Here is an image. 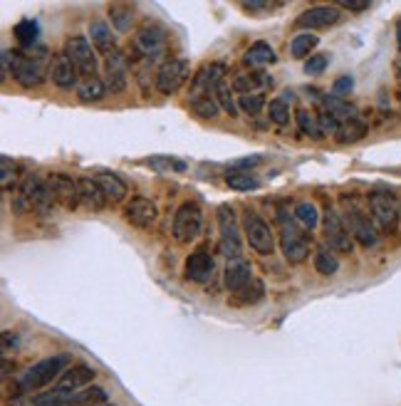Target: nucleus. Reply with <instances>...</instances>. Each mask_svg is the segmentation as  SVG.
Wrapping results in <instances>:
<instances>
[{"instance_id":"29","label":"nucleus","mask_w":401,"mask_h":406,"mask_svg":"<svg viewBox=\"0 0 401 406\" xmlns=\"http://www.w3.org/2000/svg\"><path fill=\"white\" fill-rule=\"evenodd\" d=\"M134 6H126V3H114L109 6V17H112V25L119 33H129L131 25H134Z\"/></svg>"},{"instance_id":"14","label":"nucleus","mask_w":401,"mask_h":406,"mask_svg":"<svg viewBox=\"0 0 401 406\" xmlns=\"http://www.w3.org/2000/svg\"><path fill=\"white\" fill-rule=\"evenodd\" d=\"M312 248V238H307L302 231H297L295 226H283V236H280V250H283L285 260L293 263V266H300L305 263L307 255H310Z\"/></svg>"},{"instance_id":"3","label":"nucleus","mask_w":401,"mask_h":406,"mask_svg":"<svg viewBox=\"0 0 401 406\" xmlns=\"http://www.w3.org/2000/svg\"><path fill=\"white\" fill-rule=\"evenodd\" d=\"M72 367V357L69 355H52L45 357V359L35 362L33 367L25 369V374L20 377V389L23 391H35L42 389L47 384H52L55 379L63 377L67 369Z\"/></svg>"},{"instance_id":"32","label":"nucleus","mask_w":401,"mask_h":406,"mask_svg":"<svg viewBox=\"0 0 401 406\" xmlns=\"http://www.w3.org/2000/svg\"><path fill=\"white\" fill-rule=\"evenodd\" d=\"M13 35H15V40L20 42L23 50H30V47H35V42H38L40 28L35 20H20V23L13 28Z\"/></svg>"},{"instance_id":"42","label":"nucleus","mask_w":401,"mask_h":406,"mask_svg":"<svg viewBox=\"0 0 401 406\" xmlns=\"http://www.w3.org/2000/svg\"><path fill=\"white\" fill-rule=\"evenodd\" d=\"M265 107V97L263 95H240L238 97V109L248 117H258Z\"/></svg>"},{"instance_id":"16","label":"nucleus","mask_w":401,"mask_h":406,"mask_svg":"<svg viewBox=\"0 0 401 406\" xmlns=\"http://www.w3.org/2000/svg\"><path fill=\"white\" fill-rule=\"evenodd\" d=\"M223 77H226V65H220V63L204 65V67L193 74L188 97H191V99L193 97H215V87L223 82Z\"/></svg>"},{"instance_id":"21","label":"nucleus","mask_w":401,"mask_h":406,"mask_svg":"<svg viewBox=\"0 0 401 406\" xmlns=\"http://www.w3.org/2000/svg\"><path fill=\"white\" fill-rule=\"evenodd\" d=\"M97 372L90 367V364H72L63 377L57 379V387L55 389L60 391H69V394H77V391L87 389L92 382H95Z\"/></svg>"},{"instance_id":"9","label":"nucleus","mask_w":401,"mask_h":406,"mask_svg":"<svg viewBox=\"0 0 401 406\" xmlns=\"http://www.w3.org/2000/svg\"><path fill=\"white\" fill-rule=\"evenodd\" d=\"M218 228H220V253L228 260H243V241H240V228H238L236 211L233 206H220L218 209Z\"/></svg>"},{"instance_id":"51","label":"nucleus","mask_w":401,"mask_h":406,"mask_svg":"<svg viewBox=\"0 0 401 406\" xmlns=\"http://www.w3.org/2000/svg\"><path fill=\"white\" fill-rule=\"evenodd\" d=\"M396 45H399V52H401V17L399 23H396Z\"/></svg>"},{"instance_id":"6","label":"nucleus","mask_w":401,"mask_h":406,"mask_svg":"<svg viewBox=\"0 0 401 406\" xmlns=\"http://www.w3.org/2000/svg\"><path fill=\"white\" fill-rule=\"evenodd\" d=\"M191 77V63L186 57H171L154 74V85H156L158 95L171 97L186 85V79Z\"/></svg>"},{"instance_id":"26","label":"nucleus","mask_w":401,"mask_h":406,"mask_svg":"<svg viewBox=\"0 0 401 406\" xmlns=\"http://www.w3.org/2000/svg\"><path fill=\"white\" fill-rule=\"evenodd\" d=\"M90 38H92L95 50L104 52V55L117 50V38L112 35V28H109L104 20H95V23H90Z\"/></svg>"},{"instance_id":"10","label":"nucleus","mask_w":401,"mask_h":406,"mask_svg":"<svg viewBox=\"0 0 401 406\" xmlns=\"http://www.w3.org/2000/svg\"><path fill=\"white\" fill-rule=\"evenodd\" d=\"M204 231V209L193 201H186L179 206L174 213V238L179 243L196 241Z\"/></svg>"},{"instance_id":"31","label":"nucleus","mask_w":401,"mask_h":406,"mask_svg":"<svg viewBox=\"0 0 401 406\" xmlns=\"http://www.w3.org/2000/svg\"><path fill=\"white\" fill-rule=\"evenodd\" d=\"M364 134H367V122L359 117H352V119H347V122H342V127H339V131H337V139L342 141V144H352V141L362 139Z\"/></svg>"},{"instance_id":"25","label":"nucleus","mask_w":401,"mask_h":406,"mask_svg":"<svg viewBox=\"0 0 401 406\" xmlns=\"http://www.w3.org/2000/svg\"><path fill=\"white\" fill-rule=\"evenodd\" d=\"M77 181H79V196H82V203L92 211H102L104 206H107V196L102 193L99 184H97L95 179H90V176H82V179H77Z\"/></svg>"},{"instance_id":"41","label":"nucleus","mask_w":401,"mask_h":406,"mask_svg":"<svg viewBox=\"0 0 401 406\" xmlns=\"http://www.w3.org/2000/svg\"><path fill=\"white\" fill-rule=\"evenodd\" d=\"M0 184H3V191H13L17 184V164L10 161V156L0 159Z\"/></svg>"},{"instance_id":"7","label":"nucleus","mask_w":401,"mask_h":406,"mask_svg":"<svg viewBox=\"0 0 401 406\" xmlns=\"http://www.w3.org/2000/svg\"><path fill=\"white\" fill-rule=\"evenodd\" d=\"M63 52L67 55V60L79 70V74H87V77H95L97 70H99V60H97V50L92 45V40L85 35H69L65 40Z\"/></svg>"},{"instance_id":"45","label":"nucleus","mask_w":401,"mask_h":406,"mask_svg":"<svg viewBox=\"0 0 401 406\" xmlns=\"http://www.w3.org/2000/svg\"><path fill=\"white\" fill-rule=\"evenodd\" d=\"M327 65H329V55H312V57H307L305 72L315 77V74H322L325 70H327Z\"/></svg>"},{"instance_id":"36","label":"nucleus","mask_w":401,"mask_h":406,"mask_svg":"<svg viewBox=\"0 0 401 406\" xmlns=\"http://www.w3.org/2000/svg\"><path fill=\"white\" fill-rule=\"evenodd\" d=\"M215 102H218L220 112L231 114V117H238V112H240V109H238V99L233 97L231 85H228L226 79H223V82L215 87Z\"/></svg>"},{"instance_id":"49","label":"nucleus","mask_w":401,"mask_h":406,"mask_svg":"<svg viewBox=\"0 0 401 406\" xmlns=\"http://www.w3.org/2000/svg\"><path fill=\"white\" fill-rule=\"evenodd\" d=\"M255 164H260V159H258V156H253V159H245V161H238L236 166H240V169H243V166H255Z\"/></svg>"},{"instance_id":"2","label":"nucleus","mask_w":401,"mask_h":406,"mask_svg":"<svg viewBox=\"0 0 401 406\" xmlns=\"http://www.w3.org/2000/svg\"><path fill=\"white\" fill-rule=\"evenodd\" d=\"M55 196H52L50 186L45 179L30 174L28 179L20 184V193L13 201V209L17 213H28V211H38L40 216H50V211L55 209Z\"/></svg>"},{"instance_id":"19","label":"nucleus","mask_w":401,"mask_h":406,"mask_svg":"<svg viewBox=\"0 0 401 406\" xmlns=\"http://www.w3.org/2000/svg\"><path fill=\"white\" fill-rule=\"evenodd\" d=\"M47 74H50L52 85L60 87V90L79 87V70L69 63L65 52H55V55L50 57V70H47Z\"/></svg>"},{"instance_id":"12","label":"nucleus","mask_w":401,"mask_h":406,"mask_svg":"<svg viewBox=\"0 0 401 406\" xmlns=\"http://www.w3.org/2000/svg\"><path fill=\"white\" fill-rule=\"evenodd\" d=\"M134 50L136 55L147 57V60L164 57L166 50H169V33L164 28H158V25H144L134 35Z\"/></svg>"},{"instance_id":"44","label":"nucleus","mask_w":401,"mask_h":406,"mask_svg":"<svg viewBox=\"0 0 401 406\" xmlns=\"http://www.w3.org/2000/svg\"><path fill=\"white\" fill-rule=\"evenodd\" d=\"M268 119L275 127H285L290 122V104H285L283 99H272L268 107Z\"/></svg>"},{"instance_id":"13","label":"nucleus","mask_w":401,"mask_h":406,"mask_svg":"<svg viewBox=\"0 0 401 406\" xmlns=\"http://www.w3.org/2000/svg\"><path fill=\"white\" fill-rule=\"evenodd\" d=\"M104 85L112 95H122L129 87V57L119 50L104 55Z\"/></svg>"},{"instance_id":"24","label":"nucleus","mask_w":401,"mask_h":406,"mask_svg":"<svg viewBox=\"0 0 401 406\" xmlns=\"http://www.w3.org/2000/svg\"><path fill=\"white\" fill-rule=\"evenodd\" d=\"M223 280H226V288L236 295V293H240L245 285L253 282V268H250L245 260H233V263H228Z\"/></svg>"},{"instance_id":"27","label":"nucleus","mask_w":401,"mask_h":406,"mask_svg":"<svg viewBox=\"0 0 401 406\" xmlns=\"http://www.w3.org/2000/svg\"><path fill=\"white\" fill-rule=\"evenodd\" d=\"M104 95H107V85H104V79L102 77H85L82 82H79V87H77V97L82 102H99V99H104Z\"/></svg>"},{"instance_id":"38","label":"nucleus","mask_w":401,"mask_h":406,"mask_svg":"<svg viewBox=\"0 0 401 406\" xmlns=\"http://www.w3.org/2000/svg\"><path fill=\"white\" fill-rule=\"evenodd\" d=\"M107 389H102V387H87V389L77 391L74 394V399H77V406H104L107 404Z\"/></svg>"},{"instance_id":"33","label":"nucleus","mask_w":401,"mask_h":406,"mask_svg":"<svg viewBox=\"0 0 401 406\" xmlns=\"http://www.w3.org/2000/svg\"><path fill=\"white\" fill-rule=\"evenodd\" d=\"M295 122H297L300 131L305 136H312V139H322V129H320V119L310 112V109H297L295 112Z\"/></svg>"},{"instance_id":"50","label":"nucleus","mask_w":401,"mask_h":406,"mask_svg":"<svg viewBox=\"0 0 401 406\" xmlns=\"http://www.w3.org/2000/svg\"><path fill=\"white\" fill-rule=\"evenodd\" d=\"M280 99H283V102H285V104H288V102H290V104H293V102H295V92L285 90V92H283V97H280Z\"/></svg>"},{"instance_id":"15","label":"nucleus","mask_w":401,"mask_h":406,"mask_svg":"<svg viewBox=\"0 0 401 406\" xmlns=\"http://www.w3.org/2000/svg\"><path fill=\"white\" fill-rule=\"evenodd\" d=\"M124 220L129 226L142 228V231H149L158 220V209L156 203L147 196H134L131 201L124 203Z\"/></svg>"},{"instance_id":"11","label":"nucleus","mask_w":401,"mask_h":406,"mask_svg":"<svg viewBox=\"0 0 401 406\" xmlns=\"http://www.w3.org/2000/svg\"><path fill=\"white\" fill-rule=\"evenodd\" d=\"M322 226H325V241H327L329 250H334V253H345V255L354 250V238H352V233H350V228H347L342 213H337L332 206L325 209Z\"/></svg>"},{"instance_id":"20","label":"nucleus","mask_w":401,"mask_h":406,"mask_svg":"<svg viewBox=\"0 0 401 406\" xmlns=\"http://www.w3.org/2000/svg\"><path fill=\"white\" fill-rule=\"evenodd\" d=\"M213 270H215V260L206 248L193 250L186 258V263H183V275L191 282H206L213 275Z\"/></svg>"},{"instance_id":"1","label":"nucleus","mask_w":401,"mask_h":406,"mask_svg":"<svg viewBox=\"0 0 401 406\" xmlns=\"http://www.w3.org/2000/svg\"><path fill=\"white\" fill-rule=\"evenodd\" d=\"M13 77L25 90H35L50 74L42 67V60L33 57L30 50H6L3 52V79Z\"/></svg>"},{"instance_id":"35","label":"nucleus","mask_w":401,"mask_h":406,"mask_svg":"<svg viewBox=\"0 0 401 406\" xmlns=\"http://www.w3.org/2000/svg\"><path fill=\"white\" fill-rule=\"evenodd\" d=\"M315 270L320 273V275L329 277L334 275V273L339 270V258L334 255V250L329 248H320L315 253Z\"/></svg>"},{"instance_id":"23","label":"nucleus","mask_w":401,"mask_h":406,"mask_svg":"<svg viewBox=\"0 0 401 406\" xmlns=\"http://www.w3.org/2000/svg\"><path fill=\"white\" fill-rule=\"evenodd\" d=\"M92 179L99 184V188H102V193L107 196V201L112 203H122L126 198V193H129V188H126V184L122 179H119L114 171H97V176H92Z\"/></svg>"},{"instance_id":"5","label":"nucleus","mask_w":401,"mask_h":406,"mask_svg":"<svg viewBox=\"0 0 401 406\" xmlns=\"http://www.w3.org/2000/svg\"><path fill=\"white\" fill-rule=\"evenodd\" d=\"M342 206H345V218L347 228H350L352 238H354L359 245L364 248H374L379 243V231H377V223H374L372 216H367V211L354 201V198H342Z\"/></svg>"},{"instance_id":"52","label":"nucleus","mask_w":401,"mask_h":406,"mask_svg":"<svg viewBox=\"0 0 401 406\" xmlns=\"http://www.w3.org/2000/svg\"><path fill=\"white\" fill-rule=\"evenodd\" d=\"M399 104H401V90H399Z\"/></svg>"},{"instance_id":"8","label":"nucleus","mask_w":401,"mask_h":406,"mask_svg":"<svg viewBox=\"0 0 401 406\" xmlns=\"http://www.w3.org/2000/svg\"><path fill=\"white\" fill-rule=\"evenodd\" d=\"M243 236L250 243V248L260 255H272L275 250V233H272L270 223L260 218L255 211H243Z\"/></svg>"},{"instance_id":"47","label":"nucleus","mask_w":401,"mask_h":406,"mask_svg":"<svg viewBox=\"0 0 401 406\" xmlns=\"http://www.w3.org/2000/svg\"><path fill=\"white\" fill-rule=\"evenodd\" d=\"M352 87H354V79H352L350 74H345V77H339L337 82H334V95H345Z\"/></svg>"},{"instance_id":"40","label":"nucleus","mask_w":401,"mask_h":406,"mask_svg":"<svg viewBox=\"0 0 401 406\" xmlns=\"http://www.w3.org/2000/svg\"><path fill=\"white\" fill-rule=\"evenodd\" d=\"M295 218H297L307 231H312V228H317V223H320V211H317L315 203L302 201V203H297V209H295Z\"/></svg>"},{"instance_id":"48","label":"nucleus","mask_w":401,"mask_h":406,"mask_svg":"<svg viewBox=\"0 0 401 406\" xmlns=\"http://www.w3.org/2000/svg\"><path fill=\"white\" fill-rule=\"evenodd\" d=\"M339 10H350V13H362V10H369V3H352V0H342L337 3Z\"/></svg>"},{"instance_id":"43","label":"nucleus","mask_w":401,"mask_h":406,"mask_svg":"<svg viewBox=\"0 0 401 406\" xmlns=\"http://www.w3.org/2000/svg\"><path fill=\"white\" fill-rule=\"evenodd\" d=\"M263 295H265V290H263V282H258V280H253L250 285H245L240 293H236V302L238 304H255V302H260L263 300Z\"/></svg>"},{"instance_id":"53","label":"nucleus","mask_w":401,"mask_h":406,"mask_svg":"<svg viewBox=\"0 0 401 406\" xmlns=\"http://www.w3.org/2000/svg\"><path fill=\"white\" fill-rule=\"evenodd\" d=\"M104 406H107V404H104Z\"/></svg>"},{"instance_id":"18","label":"nucleus","mask_w":401,"mask_h":406,"mask_svg":"<svg viewBox=\"0 0 401 406\" xmlns=\"http://www.w3.org/2000/svg\"><path fill=\"white\" fill-rule=\"evenodd\" d=\"M47 186H50L52 196H55L57 203H63L65 209H77L82 203V196H79V181L72 179L67 174H50L47 176Z\"/></svg>"},{"instance_id":"39","label":"nucleus","mask_w":401,"mask_h":406,"mask_svg":"<svg viewBox=\"0 0 401 406\" xmlns=\"http://www.w3.org/2000/svg\"><path fill=\"white\" fill-rule=\"evenodd\" d=\"M188 104H191L193 114H198V117L204 119H215L220 112L215 97H193V99H188Z\"/></svg>"},{"instance_id":"46","label":"nucleus","mask_w":401,"mask_h":406,"mask_svg":"<svg viewBox=\"0 0 401 406\" xmlns=\"http://www.w3.org/2000/svg\"><path fill=\"white\" fill-rule=\"evenodd\" d=\"M240 8H243L245 13H250V15H260V13H270L275 10V3H258V0H253V3H240Z\"/></svg>"},{"instance_id":"37","label":"nucleus","mask_w":401,"mask_h":406,"mask_svg":"<svg viewBox=\"0 0 401 406\" xmlns=\"http://www.w3.org/2000/svg\"><path fill=\"white\" fill-rule=\"evenodd\" d=\"M320 45V38L312 33H300L297 38H293L290 42V55L293 57H310V52Z\"/></svg>"},{"instance_id":"34","label":"nucleus","mask_w":401,"mask_h":406,"mask_svg":"<svg viewBox=\"0 0 401 406\" xmlns=\"http://www.w3.org/2000/svg\"><path fill=\"white\" fill-rule=\"evenodd\" d=\"M33 406H77V399H74V394H69V391L52 389V391H45V394L35 396Z\"/></svg>"},{"instance_id":"22","label":"nucleus","mask_w":401,"mask_h":406,"mask_svg":"<svg viewBox=\"0 0 401 406\" xmlns=\"http://www.w3.org/2000/svg\"><path fill=\"white\" fill-rule=\"evenodd\" d=\"M263 87H272V77L265 74L263 70H250V72H240L233 79V90L240 95H260Z\"/></svg>"},{"instance_id":"17","label":"nucleus","mask_w":401,"mask_h":406,"mask_svg":"<svg viewBox=\"0 0 401 406\" xmlns=\"http://www.w3.org/2000/svg\"><path fill=\"white\" fill-rule=\"evenodd\" d=\"M339 20H342V10L337 6H315L300 13L295 25L305 30H322L337 25Z\"/></svg>"},{"instance_id":"4","label":"nucleus","mask_w":401,"mask_h":406,"mask_svg":"<svg viewBox=\"0 0 401 406\" xmlns=\"http://www.w3.org/2000/svg\"><path fill=\"white\" fill-rule=\"evenodd\" d=\"M369 211H372V218L377 223V228H382L384 233H394L399 226L401 218V203L399 196L389 188L379 186L369 191Z\"/></svg>"},{"instance_id":"30","label":"nucleus","mask_w":401,"mask_h":406,"mask_svg":"<svg viewBox=\"0 0 401 406\" xmlns=\"http://www.w3.org/2000/svg\"><path fill=\"white\" fill-rule=\"evenodd\" d=\"M226 184L233 188V191H258L260 188V181L255 179V174H250V171H240V169L228 171Z\"/></svg>"},{"instance_id":"28","label":"nucleus","mask_w":401,"mask_h":406,"mask_svg":"<svg viewBox=\"0 0 401 406\" xmlns=\"http://www.w3.org/2000/svg\"><path fill=\"white\" fill-rule=\"evenodd\" d=\"M277 60L275 50H272L268 42H255V45H250V50L245 52L243 63L248 65V67H263V65H272Z\"/></svg>"}]
</instances>
